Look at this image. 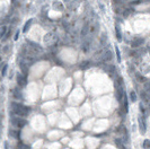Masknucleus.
I'll use <instances>...</instances> for the list:
<instances>
[{
    "instance_id": "nucleus-1",
    "label": "nucleus",
    "mask_w": 150,
    "mask_h": 149,
    "mask_svg": "<svg viewBox=\"0 0 150 149\" xmlns=\"http://www.w3.org/2000/svg\"><path fill=\"white\" fill-rule=\"evenodd\" d=\"M11 106H12V114H15L16 116H27L28 112L30 111L28 106H24L22 104L12 103Z\"/></svg>"
},
{
    "instance_id": "nucleus-2",
    "label": "nucleus",
    "mask_w": 150,
    "mask_h": 149,
    "mask_svg": "<svg viewBox=\"0 0 150 149\" xmlns=\"http://www.w3.org/2000/svg\"><path fill=\"white\" fill-rule=\"evenodd\" d=\"M11 123H12V125H15L16 128L22 129V128L25 127L27 122H26L25 119H23L20 116H11Z\"/></svg>"
},
{
    "instance_id": "nucleus-3",
    "label": "nucleus",
    "mask_w": 150,
    "mask_h": 149,
    "mask_svg": "<svg viewBox=\"0 0 150 149\" xmlns=\"http://www.w3.org/2000/svg\"><path fill=\"white\" fill-rule=\"evenodd\" d=\"M124 90H123V88H122V86H120V85H116L115 86V97H116V100L117 102H121L123 101V97H124Z\"/></svg>"
},
{
    "instance_id": "nucleus-4",
    "label": "nucleus",
    "mask_w": 150,
    "mask_h": 149,
    "mask_svg": "<svg viewBox=\"0 0 150 149\" xmlns=\"http://www.w3.org/2000/svg\"><path fill=\"white\" fill-rule=\"evenodd\" d=\"M26 43H28V45L30 46V49H32L33 52H35V54H37V52H42L43 51V47L40 45V44H37L35 42H32V41L29 40H26Z\"/></svg>"
},
{
    "instance_id": "nucleus-5",
    "label": "nucleus",
    "mask_w": 150,
    "mask_h": 149,
    "mask_svg": "<svg viewBox=\"0 0 150 149\" xmlns=\"http://www.w3.org/2000/svg\"><path fill=\"white\" fill-rule=\"evenodd\" d=\"M16 81H17V85H18L19 87H25L26 85H27V79H26V77L24 76V74L19 73V72L16 74Z\"/></svg>"
},
{
    "instance_id": "nucleus-6",
    "label": "nucleus",
    "mask_w": 150,
    "mask_h": 149,
    "mask_svg": "<svg viewBox=\"0 0 150 149\" xmlns=\"http://www.w3.org/2000/svg\"><path fill=\"white\" fill-rule=\"evenodd\" d=\"M112 60H113V53H112V51L110 50L105 51L103 54V58H102V61H104V62H111Z\"/></svg>"
},
{
    "instance_id": "nucleus-7",
    "label": "nucleus",
    "mask_w": 150,
    "mask_h": 149,
    "mask_svg": "<svg viewBox=\"0 0 150 149\" xmlns=\"http://www.w3.org/2000/svg\"><path fill=\"white\" fill-rule=\"evenodd\" d=\"M143 43H145V40L142 39V37H135V39L132 40L131 46L132 47H139V46H141Z\"/></svg>"
},
{
    "instance_id": "nucleus-8",
    "label": "nucleus",
    "mask_w": 150,
    "mask_h": 149,
    "mask_svg": "<svg viewBox=\"0 0 150 149\" xmlns=\"http://www.w3.org/2000/svg\"><path fill=\"white\" fill-rule=\"evenodd\" d=\"M18 66L20 68V70H22L23 74L25 77H27V74H28V67L26 66V62H24V61H19L18 62Z\"/></svg>"
},
{
    "instance_id": "nucleus-9",
    "label": "nucleus",
    "mask_w": 150,
    "mask_h": 149,
    "mask_svg": "<svg viewBox=\"0 0 150 149\" xmlns=\"http://www.w3.org/2000/svg\"><path fill=\"white\" fill-rule=\"evenodd\" d=\"M138 122H139V129H140V132L142 134L146 132V122H145V119L142 117V116H139V119H138Z\"/></svg>"
},
{
    "instance_id": "nucleus-10",
    "label": "nucleus",
    "mask_w": 150,
    "mask_h": 149,
    "mask_svg": "<svg viewBox=\"0 0 150 149\" xmlns=\"http://www.w3.org/2000/svg\"><path fill=\"white\" fill-rule=\"evenodd\" d=\"M89 33V24L86 23L85 25L83 26V28L80 30V37L81 39H85V37L87 36V34Z\"/></svg>"
},
{
    "instance_id": "nucleus-11",
    "label": "nucleus",
    "mask_w": 150,
    "mask_h": 149,
    "mask_svg": "<svg viewBox=\"0 0 150 149\" xmlns=\"http://www.w3.org/2000/svg\"><path fill=\"white\" fill-rule=\"evenodd\" d=\"M115 36H116V40L118 42H121L122 41V32H121V27L118 24L115 25Z\"/></svg>"
},
{
    "instance_id": "nucleus-12",
    "label": "nucleus",
    "mask_w": 150,
    "mask_h": 149,
    "mask_svg": "<svg viewBox=\"0 0 150 149\" xmlns=\"http://www.w3.org/2000/svg\"><path fill=\"white\" fill-rule=\"evenodd\" d=\"M90 67H91V61H88V60H85L83 62H80V64H79V68L81 70L89 69Z\"/></svg>"
},
{
    "instance_id": "nucleus-13",
    "label": "nucleus",
    "mask_w": 150,
    "mask_h": 149,
    "mask_svg": "<svg viewBox=\"0 0 150 149\" xmlns=\"http://www.w3.org/2000/svg\"><path fill=\"white\" fill-rule=\"evenodd\" d=\"M12 94H14V98H16V100H23V93L19 88H15L12 90Z\"/></svg>"
},
{
    "instance_id": "nucleus-14",
    "label": "nucleus",
    "mask_w": 150,
    "mask_h": 149,
    "mask_svg": "<svg viewBox=\"0 0 150 149\" xmlns=\"http://www.w3.org/2000/svg\"><path fill=\"white\" fill-rule=\"evenodd\" d=\"M52 6H53V8H55L57 10H59V11H62V10L64 9L63 3L61 2V1H58V0H55V1H53Z\"/></svg>"
},
{
    "instance_id": "nucleus-15",
    "label": "nucleus",
    "mask_w": 150,
    "mask_h": 149,
    "mask_svg": "<svg viewBox=\"0 0 150 149\" xmlns=\"http://www.w3.org/2000/svg\"><path fill=\"white\" fill-rule=\"evenodd\" d=\"M32 24H33V18H30L28 19L27 22L24 24V27H23V32L24 33H26V32H28L29 28H30V26H32Z\"/></svg>"
},
{
    "instance_id": "nucleus-16",
    "label": "nucleus",
    "mask_w": 150,
    "mask_h": 149,
    "mask_svg": "<svg viewBox=\"0 0 150 149\" xmlns=\"http://www.w3.org/2000/svg\"><path fill=\"white\" fill-rule=\"evenodd\" d=\"M104 69L106 70L107 72H110L111 74L115 73V71H116V68H115V66H113V64H107V66H105Z\"/></svg>"
},
{
    "instance_id": "nucleus-17",
    "label": "nucleus",
    "mask_w": 150,
    "mask_h": 149,
    "mask_svg": "<svg viewBox=\"0 0 150 149\" xmlns=\"http://www.w3.org/2000/svg\"><path fill=\"white\" fill-rule=\"evenodd\" d=\"M9 135H10L11 138L17 139V138H19V131L14 130V129H10V130H9Z\"/></svg>"
},
{
    "instance_id": "nucleus-18",
    "label": "nucleus",
    "mask_w": 150,
    "mask_h": 149,
    "mask_svg": "<svg viewBox=\"0 0 150 149\" xmlns=\"http://www.w3.org/2000/svg\"><path fill=\"white\" fill-rule=\"evenodd\" d=\"M81 49H83L84 52H88V51H89V49H90V43L88 42V41H85L84 44L81 45Z\"/></svg>"
},
{
    "instance_id": "nucleus-19",
    "label": "nucleus",
    "mask_w": 150,
    "mask_h": 149,
    "mask_svg": "<svg viewBox=\"0 0 150 149\" xmlns=\"http://www.w3.org/2000/svg\"><path fill=\"white\" fill-rule=\"evenodd\" d=\"M123 111H124V113H128V97H127V95H124V97H123Z\"/></svg>"
},
{
    "instance_id": "nucleus-20",
    "label": "nucleus",
    "mask_w": 150,
    "mask_h": 149,
    "mask_svg": "<svg viewBox=\"0 0 150 149\" xmlns=\"http://www.w3.org/2000/svg\"><path fill=\"white\" fill-rule=\"evenodd\" d=\"M99 42H101V45H102V46H105V45L107 44V36L105 35V34H103V35L101 36Z\"/></svg>"
},
{
    "instance_id": "nucleus-21",
    "label": "nucleus",
    "mask_w": 150,
    "mask_h": 149,
    "mask_svg": "<svg viewBox=\"0 0 150 149\" xmlns=\"http://www.w3.org/2000/svg\"><path fill=\"white\" fill-rule=\"evenodd\" d=\"M135 78H137V79H138V81H139V83H147V79H146V78L143 77V76H142V74H140V73H135Z\"/></svg>"
},
{
    "instance_id": "nucleus-22",
    "label": "nucleus",
    "mask_w": 150,
    "mask_h": 149,
    "mask_svg": "<svg viewBox=\"0 0 150 149\" xmlns=\"http://www.w3.org/2000/svg\"><path fill=\"white\" fill-rule=\"evenodd\" d=\"M132 11H133V9H132V8H125V9L123 10V13H122V15H123L124 18H127V17L130 16V14H131Z\"/></svg>"
},
{
    "instance_id": "nucleus-23",
    "label": "nucleus",
    "mask_w": 150,
    "mask_h": 149,
    "mask_svg": "<svg viewBox=\"0 0 150 149\" xmlns=\"http://www.w3.org/2000/svg\"><path fill=\"white\" fill-rule=\"evenodd\" d=\"M6 33H7V26H0V40L3 39Z\"/></svg>"
},
{
    "instance_id": "nucleus-24",
    "label": "nucleus",
    "mask_w": 150,
    "mask_h": 149,
    "mask_svg": "<svg viewBox=\"0 0 150 149\" xmlns=\"http://www.w3.org/2000/svg\"><path fill=\"white\" fill-rule=\"evenodd\" d=\"M51 39H53V34L52 33H47L45 36L43 37V41H44V43H47Z\"/></svg>"
},
{
    "instance_id": "nucleus-25",
    "label": "nucleus",
    "mask_w": 150,
    "mask_h": 149,
    "mask_svg": "<svg viewBox=\"0 0 150 149\" xmlns=\"http://www.w3.org/2000/svg\"><path fill=\"white\" fill-rule=\"evenodd\" d=\"M130 100L132 102H135L138 100V96H137V94H135V91L134 90H131L130 91Z\"/></svg>"
},
{
    "instance_id": "nucleus-26",
    "label": "nucleus",
    "mask_w": 150,
    "mask_h": 149,
    "mask_svg": "<svg viewBox=\"0 0 150 149\" xmlns=\"http://www.w3.org/2000/svg\"><path fill=\"white\" fill-rule=\"evenodd\" d=\"M114 142H115V145H116V147H118V148H122V147H123V145H122V140H121L120 138H116Z\"/></svg>"
},
{
    "instance_id": "nucleus-27",
    "label": "nucleus",
    "mask_w": 150,
    "mask_h": 149,
    "mask_svg": "<svg viewBox=\"0 0 150 149\" xmlns=\"http://www.w3.org/2000/svg\"><path fill=\"white\" fill-rule=\"evenodd\" d=\"M142 146H143L145 149H150V140H149V139H146V140L143 141V145H142Z\"/></svg>"
},
{
    "instance_id": "nucleus-28",
    "label": "nucleus",
    "mask_w": 150,
    "mask_h": 149,
    "mask_svg": "<svg viewBox=\"0 0 150 149\" xmlns=\"http://www.w3.org/2000/svg\"><path fill=\"white\" fill-rule=\"evenodd\" d=\"M18 149H30V147L28 145H25V144L19 142V144H18Z\"/></svg>"
},
{
    "instance_id": "nucleus-29",
    "label": "nucleus",
    "mask_w": 150,
    "mask_h": 149,
    "mask_svg": "<svg viewBox=\"0 0 150 149\" xmlns=\"http://www.w3.org/2000/svg\"><path fill=\"white\" fill-rule=\"evenodd\" d=\"M7 70H8V64H5V66H3V68L1 69V76H2V77H5V76H6Z\"/></svg>"
},
{
    "instance_id": "nucleus-30",
    "label": "nucleus",
    "mask_w": 150,
    "mask_h": 149,
    "mask_svg": "<svg viewBox=\"0 0 150 149\" xmlns=\"http://www.w3.org/2000/svg\"><path fill=\"white\" fill-rule=\"evenodd\" d=\"M97 28H98L97 24H95V25H91V26H89V32L93 34V33H95V30H96Z\"/></svg>"
},
{
    "instance_id": "nucleus-31",
    "label": "nucleus",
    "mask_w": 150,
    "mask_h": 149,
    "mask_svg": "<svg viewBox=\"0 0 150 149\" xmlns=\"http://www.w3.org/2000/svg\"><path fill=\"white\" fill-rule=\"evenodd\" d=\"M145 88H146V93L150 94V83H149V81L145 83Z\"/></svg>"
},
{
    "instance_id": "nucleus-32",
    "label": "nucleus",
    "mask_w": 150,
    "mask_h": 149,
    "mask_svg": "<svg viewBox=\"0 0 150 149\" xmlns=\"http://www.w3.org/2000/svg\"><path fill=\"white\" fill-rule=\"evenodd\" d=\"M115 51H116V57H117V61L121 62V53H120V50H118L117 46H115Z\"/></svg>"
},
{
    "instance_id": "nucleus-33",
    "label": "nucleus",
    "mask_w": 150,
    "mask_h": 149,
    "mask_svg": "<svg viewBox=\"0 0 150 149\" xmlns=\"http://www.w3.org/2000/svg\"><path fill=\"white\" fill-rule=\"evenodd\" d=\"M18 39H19V30H17V32L15 33V36H14V40L17 41Z\"/></svg>"
},
{
    "instance_id": "nucleus-34",
    "label": "nucleus",
    "mask_w": 150,
    "mask_h": 149,
    "mask_svg": "<svg viewBox=\"0 0 150 149\" xmlns=\"http://www.w3.org/2000/svg\"><path fill=\"white\" fill-rule=\"evenodd\" d=\"M139 107H140V111H141V113H145L146 110H145V107H143V104L140 103V105H139Z\"/></svg>"
},
{
    "instance_id": "nucleus-35",
    "label": "nucleus",
    "mask_w": 150,
    "mask_h": 149,
    "mask_svg": "<svg viewBox=\"0 0 150 149\" xmlns=\"http://www.w3.org/2000/svg\"><path fill=\"white\" fill-rule=\"evenodd\" d=\"M98 3H99V7H101V10H102V11H104V10H105V8H104V5H103V3H102V2H98Z\"/></svg>"
},
{
    "instance_id": "nucleus-36",
    "label": "nucleus",
    "mask_w": 150,
    "mask_h": 149,
    "mask_svg": "<svg viewBox=\"0 0 150 149\" xmlns=\"http://www.w3.org/2000/svg\"><path fill=\"white\" fill-rule=\"evenodd\" d=\"M7 51H8V45H6L5 47H3V53H6Z\"/></svg>"
},
{
    "instance_id": "nucleus-37",
    "label": "nucleus",
    "mask_w": 150,
    "mask_h": 149,
    "mask_svg": "<svg viewBox=\"0 0 150 149\" xmlns=\"http://www.w3.org/2000/svg\"><path fill=\"white\" fill-rule=\"evenodd\" d=\"M5 149H9V146H8V142H5Z\"/></svg>"
},
{
    "instance_id": "nucleus-38",
    "label": "nucleus",
    "mask_w": 150,
    "mask_h": 149,
    "mask_svg": "<svg viewBox=\"0 0 150 149\" xmlns=\"http://www.w3.org/2000/svg\"><path fill=\"white\" fill-rule=\"evenodd\" d=\"M63 1H66V2H69V0H63Z\"/></svg>"
},
{
    "instance_id": "nucleus-39",
    "label": "nucleus",
    "mask_w": 150,
    "mask_h": 149,
    "mask_svg": "<svg viewBox=\"0 0 150 149\" xmlns=\"http://www.w3.org/2000/svg\"><path fill=\"white\" fill-rule=\"evenodd\" d=\"M0 50H1V45H0Z\"/></svg>"
},
{
    "instance_id": "nucleus-40",
    "label": "nucleus",
    "mask_w": 150,
    "mask_h": 149,
    "mask_svg": "<svg viewBox=\"0 0 150 149\" xmlns=\"http://www.w3.org/2000/svg\"><path fill=\"white\" fill-rule=\"evenodd\" d=\"M11 1H15V0H11Z\"/></svg>"
}]
</instances>
